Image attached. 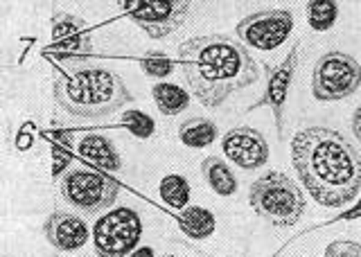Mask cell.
Instances as JSON below:
<instances>
[{
  "mask_svg": "<svg viewBox=\"0 0 361 257\" xmlns=\"http://www.w3.org/2000/svg\"><path fill=\"white\" fill-rule=\"evenodd\" d=\"M291 165L312 199L323 208L353 203L361 189V156L336 129H300L291 140Z\"/></svg>",
  "mask_w": 361,
  "mask_h": 257,
  "instance_id": "1",
  "label": "cell"
},
{
  "mask_svg": "<svg viewBox=\"0 0 361 257\" xmlns=\"http://www.w3.org/2000/svg\"><path fill=\"white\" fill-rule=\"evenodd\" d=\"M178 59L192 95L206 108H219L233 93L259 80L246 46L231 35H206L178 46Z\"/></svg>",
  "mask_w": 361,
  "mask_h": 257,
  "instance_id": "2",
  "label": "cell"
},
{
  "mask_svg": "<svg viewBox=\"0 0 361 257\" xmlns=\"http://www.w3.org/2000/svg\"><path fill=\"white\" fill-rule=\"evenodd\" d=\"M52 95L68 115L79 120L106 118L127 102H133L122 77L99 65H75L61 70L52 82Z\"/></svg>",
  "mask_w": 361,
  "mask_h": 257,
  "instance_id": "3",
  "label": "cell"
},
{
  "mask_svg": "<svg viewBox=\"0 0 361 257\" xmlns=\"http://www.w3.org/2000/svg\"><path fill=\"white\" fill-rule=\"evenodd\" d=\"M248 206L276 228H291L305 215V194L282 172H267L248 187Z\"/></svg>",
  "mask_w": 361,
  "mask_h": 257,
  "instance_id": "4",
  "label": "cell"
},
{
  "mask_svg": "<svg viewBox=\"0 0 361 257\" xmlns=\"http://www.w3.org/2000/svg\"><path fill=\"white\" fill-rule=\"evenodd\" d=\"M61 196L82 215H99L118 201L120 185L111 176L90 167H71L61 178Z\"/></svg>",
  "mask_w": 361,
  "mask_h": 257,
  "instance_id": "5",
  "label": "cell"
},
{
  "mask_svg": "<svg viewBox=\"0 0 361 257\" xmlns=\"http://www.w3.org/2000/svg\"><path fill=\"white\" fill-rule=\"evenodd\" d=\"M361 86V65L345 52H325L312 73V95L319 102H338L357 93Z\"/></svg>",
  "mask_w": 361,
  "mask_h": 257,
  "instance_id": "6",
  "label": "cell"
},
{
  "mask_svg": "<svg viewBox=\"0 0 361 257\" xmlns=\"http://www.w3.org/2000/svg\"><path fill=\"white\" fill-rule=\"evenodd\" d=\"M142 234L140 215L131 208H113L93 226L97 257H129Z\"/></svg>",
  "mask_w": 361,
  "mask_h": 257,
  "instance_id": "7",
  "label": "cell"
},
{
  "mask_svg": "<svg viewBox=\"0 0 361 257\" xmlns=\"http://www.w3.org/2000/svg\"><path fill=\"white\" fill-rule=\"evenodd\" d=\"M192 3L188 0H127L122 3L135 25L145 30L152 39H165L185 23Z\"/></svg>",
  "mask_w": 361,
  "mask_h": 257,
  "instance_id": "8",
  "label": "cell"
},
{
  "mask_svg": "<svg viewBox=\"0 0 361 257\" xmlns=\"http://www.w3.org/2000/svg\"><path fill=\"white\" fill-rule=\"evenodd\" d=\"M43 54L66 63L68 68L88 61L93 57V37L86 30L84 20L75 14L56 12L52 16V43L43 50Z\"/></svg>",
  "mask_w": 361,
  "mask_h": 257,
  "instance_id": "9",
  "label": "cell"
},
{
  "mask_svg": "<svg viewBox=\"0 0 361 257\" xmlns=\"http://www.w3.org/2000/svg\"><path fill=\"white\" fill-rule=\"evenodd\" d=\"M293 30V14L289 9H262L237 23V37L255 50H276Z\"/></svg>",
  "mask_w": 361,
  "mask_h": 257,
  "instance_id": "10",
  "label": "cell"
},
{
  "mask_svg": "<svg viewBox=\"0 0 361 257\" xmlns=\"http://www.w3.org/2000/svg\"><path fill=\"white\" fill-rule=\"evenodd\" d=\"M298 61H300V43H293V48L289 50V54L282 59L278 65L271 68L269 65V82H267V91L262 95L259 102H255L248 111L259 108V106H269L271 113L276 115V125H278V133L282 138V115H285V106H287V97H289V88L293 82V75L298 70Z\"/></svg>",
  "mask_w": 361,
  "mask_h": 257,
  "instance_id": "11",
  "label": "cell"
},
{
  "mask_svg": "<svg viewBox=\"0 0 361 257\" xmlns=\"http://www.w3.org/2000/svg\"><path fill=\"white\" fill-rule=\"evenodd\" d=\"M221 149L226 158L246 172L264 167L269 161L267 138L253 127H235L226 131L221 138Z\"/></svg>",
  "mask_w": 361,
  "mask_h": 257,
  "instance_id": "12",
  "label": "cell"
},
{
  "mask_svg": "<svg viewBox=\"0 0 361 257\" xmlns=\"http://www.w3.org/2000/svg\"><path fill=\"white\" fill-rule=\"evenodd\" d=\"M43 234L59 253H73L88 242V223L73 212L54 210L43 223Z\"/></svg>",
  "mask_w": 361,
  "mask_h": 257,
  "instance_id": "13",
  "label": "cell"
},
{
  "mask_svg": "<svg viewBox=\"0 0 361 257\" xmlns=\"http://www.w3.org/2000/svg\"><path fill=\"white\" fill-rule=\"evenodd\" d=\"M77 149L84 161H88L95 167H102V170H106V172H118L122 167V158L118 149L113 147V142L109 138L99 136V133H86V136L79 140Z\"/></svg>",
  "mask_w": 361,
  "mask_h": 257,
  "instance_id": "14",
  "label": "cell"
},
{
  "mask_svg": "<svg viewBox=\"0 0 361 257\" xmlns=\"http://www.w3.org/2000/svg\"><path fill=\"white\" fill-rule=\"evenodd\" d=\"M201 174L206 178V183L210 185V189L219 196H233L237 192V178L233 174V170L226 165L217 156H208L201 163Z\"/></svg>",
  "mask_w": 361,
  "mask_h": 257,
  "instance_id": "15",
  "label": "cell"
},
{
  "mask_svg": "<svg viewBox=\"0 0 361 257\" xmlns=\"http://www.w3.org/2000/svg\"><path fill=\"white\" fill-rule=\"evenodd\" d=\"M178 228L183 230L190 239H208L217 228V219L210 210L201 206H188L178 215Z\"/></svg>",
  "mask_w": 361,
  "mask_h": 257,
  "instance_id": "16",
  "label": "cell"
},
{
  "mask_svg": "<svg viewBox=\"0 0 361 257\" xmlns=\"http://www.w3.org/2000/svg\"><path fill=\"white\" fill-rule=\"evenodd\" d=\"M178 140L190 149H203L217 140V125L210 118H190L178 127Z\"/></svg>",
  "mask_w": 361,
  "mask_h": 257,
  "instance_id": "17",
  "label": "cell"
},
{
  "mask_svg": "<svg viewBox=\"0 0 361 257\" xmlns=\"http://www.w3.org/2000/svg\"><path fill=\"white\" fill-rule=\"evenodd\" d=\"M152 97L156 108L161 111L163 115H178L180 111H185L190 106V95L176 84L169 82H158L152 88Z\"/></svg>",
  "mask_w": 361,
  "mask_h": 257,
  "instance_id": "18",
  "label": "cell"
},
{
  "mask_svg": "<svg viewBox=\"0 0 361 257\" xmlns=\"http://www.w3.org/2000/svg\"><path fill=\"white\" fill-rule=\"evenodd\" d=\"M158 192H161V199L165 203L174 210H185L190 203V183H188V178L180 174L163 176Z\"/></svg>",
  "mask_w": 361,
  "mask_h": 257,
  "instance_id": "19",
  "label": "cell"
},
{
  "mask_svg": "<svg viewBox=\"0 0 361 257\" xmlns=\"http://www.w3.org/2000/svg\"><path fill=\"white\" fill-rule=\"evenodd\" d=\"M338 18V3L334 0H314L307 5V23L314 32L330 30Z\"/></svg>",
  "mask_w": 361,
  "mask_h": 257,
  "instance_id": "20",
  "label": "cell"
},
{
  "mask_svg": "<svg viewBox=\"0 0 361 257\" xmlns=\"http://www.w3.org/2000/svg\"><path fill=\"white\" fill-rule=\"evenodd\" d=\"M122 127H127V131H131L135 138L147 140L154 136L156 122L142 111H127V113H122Z\"/></svg>",
  "mask_w": 361,
  "mask_h": 257,
  "instance_id": "21",
  "label": "cell"
},
{
  "mask_svg": "<svg viewBox=\"0 0 361 257\" xmlns=\"http://www.w3.org/2000/svg\"><path fill=\"white\" fill-rule=\"evenodd\" d=\"M140 68L145 70V75L156 77V80H163V77H167L169 73L174 70V61L169 59L165 52L152 50L140 59Z\"/></svg>",
  "mask_w": 361,
  "mask_h": 257,
  "instance_id": "22",
  "label": "cell"
},
{
  "mask_svg": "<svg viewBox=\"0 0 361 257\" xmlns=\"http://www.w3.org/2000/svg\"><path fill=\"white\" fill-rule=\"evenodd\" d=\"M323 257H361V244L353 239H334L327 244Z\"/></svg>",
  "mask_w": 361,
  "mask_h": 257,
  "instance_id": "23",
  "label": "cell"
},
{
  "mask_svg": "<svg viewBox=\"0 0 361 257\" xmlns=\"http://www.w3.org/2000/svg\"><path fill=\"white\" fill-rule=\"evenodd\" d=\"M71 170V153L63 149H52V181H61Z\"/></svg>",
  "mask_w": 361,
  "mask_h": 257,
  "instance_id": "24",
  "label": "cell"
},
{
  "mask_svg": "<svg viewBox=\"0 0 361 257\" xmlns=\"http://www.w3.org/2000/svg\"><path fill=\"white\" fill-rule=\"evenodd\" d=\"M353 133H355V138L361 142V106H357V111L353 113Z\"/></svg>",
  "mask_w": 361,
  "mask_h": 257,
  "instance_id": "25",
  "label": "cell"
},
{
  "mask_svg": "<svg viewBox=\"0 0 361 257\" xmlns=\"http://www.w3.org/2000/svg\"><path fill=\"white\" fill-rule=\"evenodd\" d=\"M361 217V203H357L355 208H350L348 212L341 215V221H353V219H359Z\"/></svg>",
  "mask_w": 361,
  "mask_h": 257,
  "instance_id": "26",
  "label": "cell"
},
{
  "mask_svg": "<svg viewBox=\"0 0 361 257\" xmlns=\"http://www.w3.org/2000/svg\"><path fill=\"white\" fill-rule=\"evenodd\" d=\"M129 257H154V249L152 246H142V249H135Z\"/></svg>",
  "mask_w": 361,
  "mask_h": 257,
  "instance_id": "27",
  "label": "cell"
},
{
  "mask_svg": "<svg viewBox=\"0 0 361 257\" xmlns=\"http://www.w3.org/2000/svg\"><path fill=\"white\" fill-rule=\"evenodd\" d=\"M30 144H32V136H30V133H23V136L16 140V147H18L20 151H25V149L30 147Z\"/></svg>",
  "mask_w": 361,
  "mask_h": 257,
  "instance_id": "28",
  "label": "cell"
},
{
  "mask_svg": "<svg viewBox=\"0 0 361 257\" xmlns=\"http://www.w3.org/2000/svg\"><path fill=\"white\" fill-rule=\"evenodd\" d=\"M163 257H180V255H174V253H169V255H163Z\"/></svg>",
  "mask_w": 361,
  "mask_h": 257,
  "instance_id": "29",
  "label": "cell"
}]
</instances>
